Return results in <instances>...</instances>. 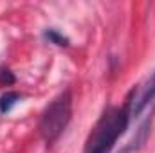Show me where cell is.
Returning a JSON list of instances; mask_svg holds the SVG:
<instances>
[{
    "label": "cell",
    "mask_w": 155,
    "mask_h": 153,
    "mask_svg": "<svg viewBox=\"0 0 155 153\" xmlns=\"http://www.w3.org/2000/svg\"><path fill=\"white\" fill-rule=\"evenodd\" d=\"M128 121H130L128 103L123 108H116V106L107 108L87 139L85 153H110L117 139L124 133Z\"/></svg>",
    "instance_id": "6da1fadb"
},
{
    "label": "cell",
    "mask_w": 155,
    "mask_h": 153,
    "mask_svg": "<svg viewBox=\"0 0 155 153\" xmlns=\"http://www.w3.org/2000/svg\"><path fill=\"white\" fill-rule=\"evenodd\" d=\"M72 117V96L71 90L61 92L56 96L51 105L43 110L40 117V133L47 144H52L60 139V135L65 132L67 124Z\"/></svg>",
    "instance_id": "7a4b0ae2"
},
{
    "label": "cell",
    "mask_w": 155,
    "mask_h": 153,
    "mask_svg": "<svg viewBox=\"0 0 155 153\" xmlns=\"http://www.w3.org/2000/svg\"><path fill=\"white\" fill-rule=\"evenodd\" d=\"M153 96H155V70H153V74L146 79V83L143 85V88L139 92H135V97L132 101H128L130 114H139L148 105V101L153 99Z\"/></svg>",
    "instance_id": "3957f363"
},
{
    "label": "cell",
    "mask_w": 155,
    "mask_h": 153,
    "mask_svg": "<svg viewBox=\"0 0 155 153\" xmlns=\"http://www.w3.org/2000/svg\"><path fill=\"white\" fill-rule=\"evenodd\" d=\"M18 101H20V94L18 92H5V94H2V97H0V112L2 114L11 112V108Z\"/></svg>",
    "instance_id": "277c9868"
},
{
    "label": "cell",
    "mask_w": 155,
    "mask_h": 153,
    "mask_svg": "<svg viewBox=\"0 0 155 153\" xmlns=\"http://www.w3.org/2000/svg\"><path fill=\"white\" fill-rule=\"evenodd\" d=\"M45 38L49 40L51 43L58 45V47H67V45H69V38H65L63 34H60L56 29H49V31H45Z\"/></svg>",
    "instance_id": "5b68a950"
},
{
    "label": "cell",
    "mask_w": 155,
    "mask_h": 153,
    "mask_svg": "<svg viewBox=\"0 0 155 153\" xmlns=\"http://www.w3.org/2000/svg\"><path fill=\"white\" fill-rule=\"evenodd\" d=\"M15 83V76L11 74V70L7 69H0V85H13Z\"/></svg>",
    "instance_id": "8992f818"
}]
</instances>
